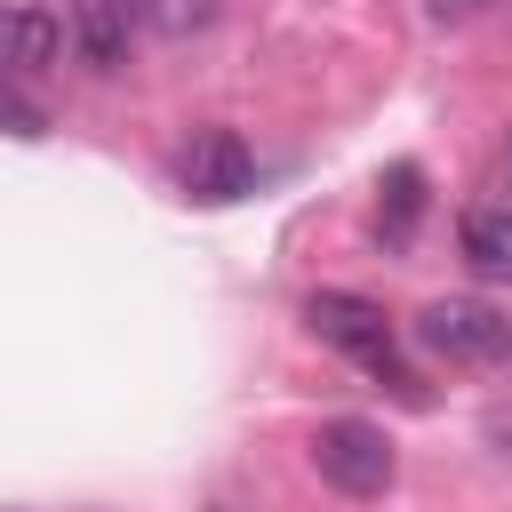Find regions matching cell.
<instances>
[{
    "instance_id": "1",
    "label": "cell",
    "mask_w": 512,
    "mask_h": 512,
    "mask_svg": "<svg viewBox=\"0 0 512 512\" xmlns=\"http://www.w3.org/2000/svg\"><path fill=\"white\" fill-rule=\"evenodd\" d=\"M304 328H312L320 344L368 360L384 384H400V392L416 400V376L392 360V320H384V304H368V296H352V288H312V296H304Z\"/></svg>"
},
{
    "instance_id": "2",
    "label": "cell",
    "mask_w": 512,
    "mask_h": 512,
    "mask_svg": "<svg viewBox=\"0 0 512 512\" xmlns=\"http://www.w3.org/2000/svg\"><path fill=\"white\" fill-rule=\"evenodd\" d=\"M416 344L440 360H464V368L512 360V312H496L488 296H432L416 312Z\"/></svg>"
},
{
    "instance_id": "10",
    "label": "cell",
    "mask_w": 512,
    "mask_h": 512,
    "mask_svg": "<svg viewBox=\"0 0 512 512\" xmlns=\"http://www.w3.org/2000/svg\"><path fill=\"white\" fill-rule=\"evenodd\" d=\"M472 8H488V0H432V16H440V24H456V16H472Z\"/></svg>"
},
{
    "instance_id": "11",
    "label": "cell",
    "mask_w": 512,
    "mask_h": 512,
    "mask_svg": "<svg viewBox=\"0 0 512 512\" xmlns=\"http://www.w3.org/2000/svg\"><path fill=\"white\" fill-rule=\"evenodd\" d=\"M504 176H512V144H504Z\"/></svg>"
},
{
    "instance_id": "9",
    "label": "cell",
    "mask_w": 512,
    "mask_h": 512,
    "mask_svg": "<svg viewBox=\"0 0 512 512\" xmlns=\"http://www.w3.org/2000/svg\"><path fill=\"white\" fill-rule=\"evenodd\" d=\"M0 128H8V136H48V112H40L32 96H16L8 72H0Z\"/></svg>"
},
{
    "instance_id": "6",
    "label": "cell",
    "mask_w": 512,
    "mask_h": 512,
    "mask_svg": "<svg viewBox=\"0 0 512 512\" xmlns=\"http://www.w3.org/2000/svg\"><path fill=\"white\" fill-rule=\"evenodd\" d=\"M128 32H136V0H72V48H80V64L120 72Z\"/></svg>"
},
{
    "instance_id": "4",
    "label": "cell",
    "mask_w": 512,
    "mask_h": 512,
    "mask_svg": "<svg viewBox=\"0 0 512 512\" xmlns=\"http://www.w3.org/2000/svg\"><path fill=\"white\" fill-rule=\"evenodd\" d=\"M176 176H184V192H192V200H208V208H224V200L256 192V160H248V144H240L232 128H200V136L184 144Z\"/></svg>"
},
{
    "instance_id": "8",
    "label": "cell",
    "mask_w": 512,
    "mask_h": 512,
    "mask_svg": "<svg viewBox=\"0 0 512 512\" xmlns=\"http://www.w3.org/2000/svg\"><path fill=\"white\" fill-rule=\"evenodd\" d=\"M416 216H424V176H416V160H400V168L384 176V216H376V232L400 248V240L416 232Z\"/></svg>"
},
{
    "instance_id": "3",
    "label": "cell",
    "mask_w": 512,
    "mask_h": 512,
    "mask_svg": "<svg viewBox=\"0 0 512 512\" xmlns=\"http://www.w3.org/2000/svg\"><path fill=\"white\" fill-rule=\"evenodd\" d=\"M312 464H320V480L344 488V496H384L392 472H400L384 424H368V416H328V424L312 432Z\"/></svg>"
},
{
    "instance_id": "7",
    "label": "cell",
    "mask_w": 512,
    "mask_h": 512,
    "mask_svg": "<svg viewBox=\"0 0 512 512\" xmlns=\"http://www.w3.org/2000/svg\"><path fill=\"white\" fill-rule=\"evenodd\" d=\"M456 248H464V264H472L480 280H504V272H512V208H504V200H488V208H464V224H456Z\"/></svg>"
},
{
    "instance_id": "5",
    "label": "cell",
    "mask_w": 512,
    "mask_h": 512,
    "mask_svg": "<svg viewBox=\"0 0 512 512\" xmlns=\"http://www.w3.org/2000/svg\"><path fill=\"white\" fill-rule=\"evenodd\" d=\"M56 48H64V24H56L40 0H0V72H8V80L48 72Z\"/></svg>"
}]
</instances>
